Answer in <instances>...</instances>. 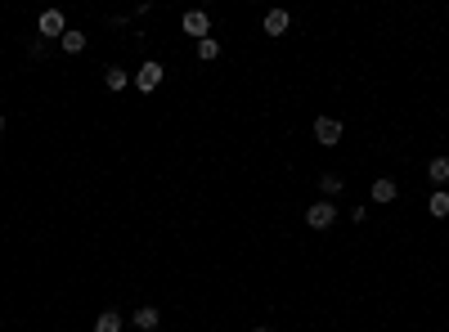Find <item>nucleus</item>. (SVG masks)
Here are the masks:
<instances>
[{"label":"nucleus","instance_id":"f257e3e1","mask_svg":"<svg viewBox=\"0 0 449 332\" xmlns=\"http://www.w3.org/2000/svg\"><path fill=\"white\" fill-rule=\"evenodd\" d=\"M332 220H337V207H332L328 198H319V202L305 207V225H310V229H328Z\"/></svg>","mask_w":449,"mask_h":332},{"label":"nucleus","instance_id":"f03ea898","mask_svg":"<svg viewBox=\"0 0 449 332\" xmlns=\"http://www.w3.org/2000/svg\"><path fill=\"white\" fill-rule=\"evenodd\" d=\"M162 77H167V68H162L158 59H149V63H139V72H135V77H130V81H135V85H139V90H144V94H153V90H158V85H162Z\"/></svg>","mask_w":449,"mask_h":332},{"label":"nucleus","instance_id":"7ed1b4c3","mask_svg":"<svg viewBox=\"0 0 449 332\" xmlns=\"http://www.w3.org/2000/svg\"><path fill=\"white\" fill-rule=\"evenodd\" d=\"M36 32L50 41V36H59L63 41V32H68V18H63V9H45L41 18H36Z\"/></svg>","mask_w":449,"mask_h":332},{"label":"nucleus","instance_id":"20e7f679","mask_svg":"<svg viewBox=\"0 0 449 332\" xmlns=\"http://www.w3.org/2000/svg\"><path fill=\"white\" fill-rule=\"evenodd\" d=\"M180 27H185V36H198V41L212 36V18H207V9H189V14L180 18Z\"/></svg>","mask_w":449,"mask_h":332},{"label":"nucleus","instance_id":"39448f33","mask_svg":"<svg viewBox=\"0 0 449 332\" xmlns=\"http://www.w3.org/2000/svg\"><path fill=\"white\" fill-rule=\"evenodd\" d=\"M314 139H319L323 148H332L341 139V121L337 117H314Z\"/></svg>","mask_w":449,"mask_h":332},{"label":"nucleus","instance_id":"423d86ee","mask_svg":"<svg viewBox=\"0 0 449 332\" xmlns=\"http://www.w3.org/2000/svg\"><path fill=\"white\" fill-rule=\"evenodd\" d=\"M288 23H292V14H288V9H270V14L261 18L265 36H283V32H288Z\"/></svg>","mask_w":449,"mask_h":332},{"label":"nucleus","instance_id":"0eeeda50","mask_svg":"<svg viewBox=\"0 0 449 332\" xmlns=\"http://www.w3.org/2000/svg\"><path fill=\"white\" fill-rule=\"evenodd\" d=\"M396 193H400V184H396L391 175L373 180V202H382V207H387V202H396Z\"/></svg>","mask_w":449,"mask_h":332},{"label":"nucleus","instance_id":"6e6552de","mask_svg":"<svg viewBox=\"0 0 449 332\" xmlns=\"http://www.w3.org/2000/svg\"><path fill=\"white\" fill-rule=\"evenodd\" d=\"M103 85H108V90H126V85H130V72L112 63V68H103Z\"/></svg>","mask_w":449,"mask_h":332},{"label":"nucleus","instance_id":"1a4fd4ad","mask_svg":"<svg viewBox=\"0 0 449 332\" xmlns=\"http://www.w3.org/2000/svg\"><path fill=\"white\" fill-rule=\"evenodd\" d=\"M427 211H432L436 220H445V216H449V189H436V193L427 198Z\"/></svg>","mask_w":449,"mask_h":332},{"label":"nucleus","instance_id":"9d476101","mask_svg":"<svg viewBox=\"0 0 449 332\" xmlns=\"http://www.w3.org/2000/svg\"><path fill=\"white\" fill-rule=\"evenodd\" d=\"M158 324H162V315H158L153 306H139V310H135V328H139V332H153Z\"/></svg>","mask_w":449,"mask_h":332},{"label":"nucleus","instance_id":"9b49d317","mask_svg":"<svg viewBox=\"0 0 449 332\" xmlns=\"http://www.w3.org/2000/svg\"><path fill=\"white\" fill-rule=\"evenodd\" d=\"M94 332H121V315L117 310H103V315L94 319Z\"/></svg>","mask_w":449,"mask_h":332},{"label":"nucleus","instance_id":"f8f14e48","mask_svg":"<svg viewBox=\"0 0 449 332\" xmlns=\"http://www.w3.org/2000/svg\"><path fill=\"white\" fill-rule=\"evenodd\" d=\"M427 175H432L436 184H445V180H449V157H445V153L432 157V162H427Z\"/></svg>","mask_w":449,"mask_h":332},{"label":"nucleus","instance_id":"ddd939ff","mask_svg":"<svg viewBox=\"0 0 449 332\" xmlns=\"http://www.w3.org/2000/svg\"><path fill=\"white\" fill-rule=\"evenodd\" d=\"M198 59H203V63L221 59V41H216V36H207V41H198Z\"/></svg>","mask_w":449,"mask_h":332},{"label":"nucleus","instance_id":"4468645a","mask_svg":"<svg viewBox=\"0 0 449 332\" xmlns=\"http://www.w3.org/2000/svg\"><path fill=\"white\" fill-rule=\"evenodd\" d=\"M319 193H323V198H328V202H332V198H337V193H341V180H337V175H332V171H328V175H319Z\"/></svg>","mask_w":449,"mask_h":332},{"label":"nucleus","instance_id":"2eb2a0df","mask_svg":"<svg viewBox=\"0 0 449 332\" xmlns=\"http://www.w3.org/2000/svg\"><path fill=\"white\" fill-rule=\"evenodd\" d=\"M59 45H63V50H68V54H81V50H85V36H81V32H72V27H68Z\"/></svg>","mask_w":449,"mask_h":332},{"label":"nucleus","instance_id":"dca6fc26","mask_svg":"<svg viewBox=\"0 0 449 332\" xmlns=\"http://www.w3.org/2000/svg\"><path fill=\"white\" fill-rule=\"evenodd\" d=\"M252 332H270V328H265V324H261V328H252Z\"/></svg>","mask_w":449,"mask_h":332},{"label":"nucleus","instance_id":"f3484780","mask_svg":"<svg viewBox=\"0 0 449 332\" xmlns=\"http://www.w3.org/2000/svg\"><path fill=\"white\" fill-rule=\"evenodd\" d=\"M0 130H5V112H0Z\"/></svg>","mask_w":449,"mask_h":332}]
</instances>
